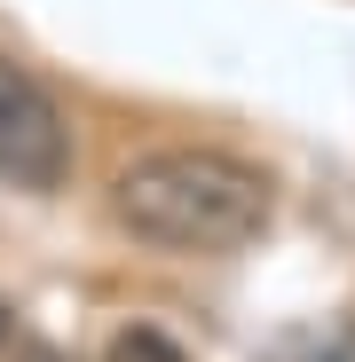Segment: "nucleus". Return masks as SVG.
Wrapping results in <instances>:
<instances>
[{"mask_svg": "<svg viewBox=\"0 0 355 362\" xmlns=\"http://www.w3.org/2000/svg\"><path fill=\"white\" fill-rule=\"evenodd\" d=\"M0 339H9V308H0Z\"/></svg>", "mask_w": 355, "mask_h": 362, "instance_id": "nucleus-6", "label": "nucleus"}, {"mask_svg": "<svg viewBox=\"0 0 355 362\" xmlns=\"http://www.w3.org/2000/svg\"><path fill=\"white\" fill-rule=\"evenodd\" d=\"M72 173V127L55 95L0 47V181L9 189H55Z\"/></svg>", "mask_w": 355, "mask_h": 362, "instance_id": "nucleus-2", "label": "nucleus"}, {"mask_svg": "<svg viewBox=\"0 0 355 362\" xmlns=\"http://www.w3.org/2000/svg\"><path fill=\"white\" fill-rule=\"evenodd\" d=\"M111 362H182V346L158 339V331H127V339L111 346Z\"/></svg>", "mask_w": 355, "mask_h": 362, "instance_id": "nucleus-4", "label": "nucleus"}, {"mask_svg": "<svg viewBox=\"0 0 355 362\" xmlns=\"http://www.w3.org/2000/svg\"><path fill=\"white\" fill-rule=\"evenodd\" d=\"M24 362H72V354H64V346H40V339H32V346H24Z\"/></svg>", "mask_w": 355, "mask_h": 362, "instance_id": "nucleus-5", "label": "nucleus"}, {"mask_svg": "<svg viewBox=\"0 0 355 362\" xmlns=\"http://www.w3.org/2000/svg\"><path fill=\"white\" fill-rule=\"evenodd\" d=\"M111 213L135 245L158 252H245L276 213L269 173L229 150H150L111 181Z\"/></svg>", "mask_w": 355, "mask_h": 362, "instance_id": "nucleus-1", "label": "nucleus"}, {"mask_svg": "<svg viewBox=\"0 0 355 362\" xmlns=\"http://www.w3.org/2000/svg\"><path fill=\"white\" fill-rule=\"evenodd\" d=\"M261 362H355V323H332V331H292V339H276Z\"/></svg>", "mask_w": 355, "mask_h": 362, "instance_id": "nucleus-3", "label": "nucleus"}]
</instances>
